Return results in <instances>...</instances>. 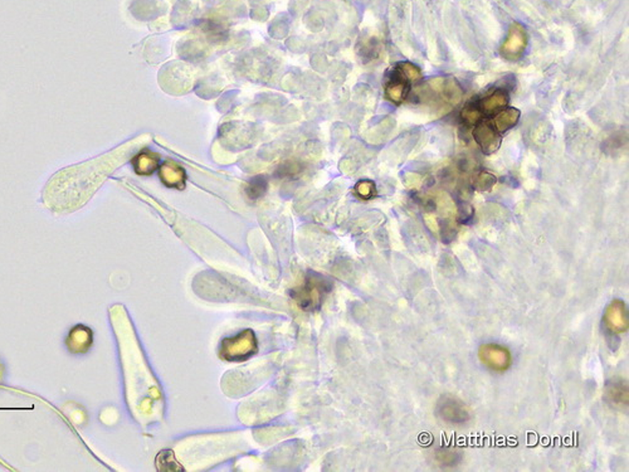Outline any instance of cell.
<instances>
[{
    "mask_svg": "<svg viewBox=\"0 0 629 472\" xmlns=\"http://www.w3.org/2000/svg\"><path fill=\"white\" fill-rule=\"evenodd\" d=\"M474 184H475L476 189H479V191H490L491 188L496 184V176L491 174L489 171H480L475 176Z\"/></svg>",
    "mask_w": 629,
    "mask_h": 472,
    "instance_id": "2e32d148",
    "label": "cell"
},
{
    "mask_svg": "<svg viewBox=\"0 0 629 472\" xmlns=\"http://www.w3.org/2000/svg\"><path fill=\"white\" fill-rule=\"evenodd\" d=\"M93 333L86 325H76L68 333L66 345L72 354H86L91 349Z\"/></svg>",
    "mask_w": 629,
    "mask_h": 472,
    "instance_id": "5b68a950",
    "label": "cell"
},
{
    "mask_svg": "<svg viewBox=\"0 0 629 472\" xmlns=\"http://www.w3.org/2000/svg\"><path fill=\"white\" fill-rule=\"evenodd\" d=\"M520 116L521 112L516 107H505L501 111L497 112L496 115H494L492 124L497 131L502 135L518 125Z\"/></svg>",
    "mask_w": 629,
    "mask_h": 472,
    "instance_id": "30bf717a",
    "label": "cell"
},
{
    "mask_svg": "<svg viewBox=\"0 0 629 472\" xmlns=\"http://www.w3.org/2000/svg\"><path fill=\"white\" fill-rule=\"evenodd\" d=\"M395 69H398L402 76L406 81H409L411 84L421 81V77H423L421 69L416 66V64H411V62H400V64L395 66Z\"/></svg>",
    "mask_w": 629,
    "mask_h": 472,
    "instance_id": "5bb4252c",
    "label": "cell"
},
{
    "mask_svg": "<svg viewBox=\"0 0 629 472\" xmlns=\"http://www.w3.org/2000/svg\"><path fill=\"white\" fill-rule=\"evenodd\" d=\"M354 191L360 199L368 201V199H372L377 196V186H375L374 181L365 179V181H360L357 183L354 188Z\"/></svg>",
    "mask_w": 629,
    "mask_h": 472,
    "instance_id": "9a60e30c",
    "label": "cell"
},
{
    "mask_svg": "<svg viewBox=\"0 0 629 472\" xmlns=\"http://www.w3.org/2000/svg\"><path fill=\"white\" fill-rule=\"evenodd\" d=\"M332 290L329 278L317 272H309L301 286L291 291V296L305 311H316L321 308L322 301Z\"/></svg>",
    "mask_w": 629,
    "mask_h": 472,
    "instance_id": "6da1fadb",
    "label": "cell"
},
{
    "mask_svg": "<svg viewBox=\"0 0 629 472\" xmlns=\"http://www.w3.org/2000/svg\"><path fill=\"white\" fill-rule=\"evenodd\" d=\"M528 33L518 23L512 24L507 33L506 41L502 43L501 56L507 61H518L523 57L528 47Z\"/></svg>",
    "mask_w": 629,
    "mask_h": 472,
    "instance_id": "3957f363",
    "label": "cell"
},
{
    "mask_svg": "<svg viewBox=\"0 0 629 472\" xmlns=\"http://www.w3.org/2000/svg\"><path fill=\"white\" fill-rule=\"evenodd\" d=\"M443 412H456V408H454V411H452V409H451V407H449V406H444V407H443ZM459 413H454V414H457V416H459V418L464 419V414L466 413V412H464V409L461 408V409H459Z\"/></svg>",
    "mask_w": 629,
    "mask_h": 472,
    "instance_id": "ac0fdd59",
    "label": "cell"
},
{
    "mask_svg": "<svg viewBox=\"0 0 629 472\" xmlns=\"http://www.w3.org/2000/svg\"><path fill=\"white\" fill-rule=\"evenodd\" d=\"M411 90V84L406 81L398 69L392 72L388 82L385 84V97L394 105H400L406 101Z\"/></svg>",
    "mask_w": 629,
    "mask_h": 472,
    "instance_id": "8992f818",
    "label": "cell"
},
{
    "mask_svg": "<svg viewBox=\"0 0 629 472\" xmlns=\"http://www.w3.org/2000/svg\"><path fill=\"white\" fill-rule=\"evenodd\" d=\"M508 102H510L508 92L505 89H497L479 101V106L484 116H494L497 112L501 111L502 109L508 106Z\"/></svg>",
    "mask_w": 629,
    "mask_h": 472,
    "instance_id": "ba28073f",
    "label": "cell"
},
{
    "mask_svg": "<svg viewBox=\"0 0 629 472\" xmlns=\"http://www.w3.org/2000/svg\"><path fill=\"white\" fill-rule=\"evenodd\" d=\"M436 95L439 96L443 102H446L448 105H457L464 97V89L456 79L448 77L443 79L441 89Z\"/></svg>",
    "mask_w": 629,
    "mask_h": 472,
    "instance_id": "8fae6325",
    "label": "cell"
},
{
    "mask_svg": "<svg viewBox=\"0 0 629 472\" xmlns=\"http://www.w3.org/2000/svg\"><path fill=\"white\" fill-rule=\"evenodd\" d=\"M256 351V336L252 330H245L233 338L224 339L220 344L219 356L227 361H243L251 358Z\"/></svg>",
    "mask_w": 629,
    "mask_h": 472,
    "instance_id": "7a4b0ae2",
    "label": "cell"
},
{
    "mask_svg": "<svg viewBox=\"0 0 629 472\" xmlns=\"http://www.w3.org/2000/svg\"><path fill=\"white\" fill-rule=\"evenodd\" d=\"M160 179L163 184L168 188L184 189L187 174L185 170L178 163L173 160H166L165 163L160 165Z\"/></svg>",
    "mask_w": 629,
    "mask_h": 472,
    "instance_id": "52a82bcc",
    "label": "cell"
},
{
    "mask_svg": "<svg viewBox=\"0 0 629 472\" xmlns=\"http://www.w3.org/2000/svg\"><path fill=\"white\" fill-rule=\"evenodd\" d=\"M461 120L464 126L475 128L479 122L484 120V114L481 111L479 102H469L461 111Z\"/></svg>",
    "mask_w": 629,
    "mask_h": 472,
    "instance_id": "7c38bea8",
    "label": "cell"
},
{
    "mask_svg": "<svg viewBox=\"0 0 629 472\" xmlns=\"http://www.w3.org/2000/svg\"><path fill=\"white\" fill-rule=\"evenodd\" d=\"M133 165L139 176H151L155 170L160 168V155L144 150L133 158Z\"/></svg>",
    "mask_w": 629,
    "mask_h": 472,
    "instance_id": "9c48e42d",
    "label": "cell"
},
{
    "mask_svg": "<svg viewBox=\"0 0 629 472\" xmlns=\"http://www.w3.org/2000/svg\"><path fill=\"white\" fill-rule=\"evenodd\" d=\"M267 189H268V181L266 176H255L245 186V194L251 201H258L266 194Z\"/></svg>",
    "mask_w": 629,
    "mask_h": 472,
    "instance_id": "4fadbf2b",
    "label": "cell"
},
{
    "mask_svg": "<svg viewBox=\"0 0 629 472\" xmlns=\"http://www.w3.org/2000/svg\"><path fill=\"white\" fill-rule=\"evenodd\" d=\"M280 170H281L282 176L291 178V176L299 174L300 171H301V166L296 164V163H287V164L283 165L282 168H280Z\"/></svg>",
    "mask_w": 629,
    "mask_h": 472,
    "instance_id": "e0dca14e",
    "label": "cell"
},
{
    "mask_svg": "<svg viewBox=\"0 0 629 472\" xmlns=\"http://www.w3.org/2000/svg\"><path fill=\"white\" fill-rule=\"evenodd\" d=\"M472 136L484 154H494L501 146V134L497 131L490 120H482L472 128Z\"/></svg>",
    "mask_w": 629,
    "mask_h": 472,
    "instance_id": "277c9868",
    "label": "cell"
}]
</instances>
